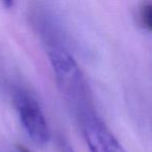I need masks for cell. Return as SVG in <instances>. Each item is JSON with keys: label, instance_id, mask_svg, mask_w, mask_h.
I'll list each match as a JSON object with an SVG mask.
<instances>
[{"label": "cell", "instance_id": "cell-1", "mask_svg": "<svg viewBox=\"0 0 152 152\" xmlns=\"http://www.w3.org/2000/svg\"><path fill=\"white\" fill-rule=\"evenodd\" d=\"M48 56L57 85L76 113L80 114L83 120L94 115L91 110L90 91L73 56L58 44L50 45Z\"/></svg>", "mask_w": 152, "mask_h": 152}, {"label": "cell", "instance_id": "cell-4", "mask_svg": "<svg viewBox=\"0 0 152 152\" xmlns=\"http://www.w3.org/2000/svg\"><path fill=\"white\" fill-rule=\"evenodd\" d=\"M140 20L146 29L152 31V2L144 3L140 9Z\"/></svg>", "mask_w": 152, "mask_h": 152}, {"label": "cell", "instance_id": "cell-3", "mask_svg": "<svg viewBox=\"0 0 152 152\" xmlns=\"http://www.w3.org/2000/svg\"><path fill=\"white\" fill-rule=\"evenodd\" d=\"M83 129L91 152H126L110 129L95 115L83 119Z\"/></svg>", "mask_w": 152, "mask_h": 152}, {"label": "cell", "instance_id": "cell-6", "mask_svg": "<svg viewBox=\"0 0 152 152\" xmlns=\"http://www.w3.org/2000/svg\"><path fill=\"white\" fill-rule=\"evenodd\" d=\"M17 150L18 152H31L27 147H25L23 145H17Z\"/></svg>", "mask_w": 152, "mask_h": 152}, {"label": "cell", "instance_id": "cell-5", "mask_svg": "<svg viewBox=\"0 0 152 152\" xmlns=\"http://www.w3.org/2000/svg\"><path fill=\"white\" fill-rule=\"evenodd\" d=\"M58 148H59V152H75V150L73 149L71 144L66 139H64V137H61V139L59 140Z\"/></svg>", "mask_w": 152, "mask_h": 152}, {"label": "cell", "instance_id": "cell-2", "mask_svg": "<svg viewBox=\"0 0 152 152\" xmlns=\"http://www.w3.org/2000/svg\"><path fill=\"white\" fill-rule=\"evenodd\" d=\"M15 103L23 128L28 137L38 145H45L50 139V130L40 104L30 94L20 91Z\"/></svg>", "mask_w": 152, "mask_h": 152}]
</instances>
